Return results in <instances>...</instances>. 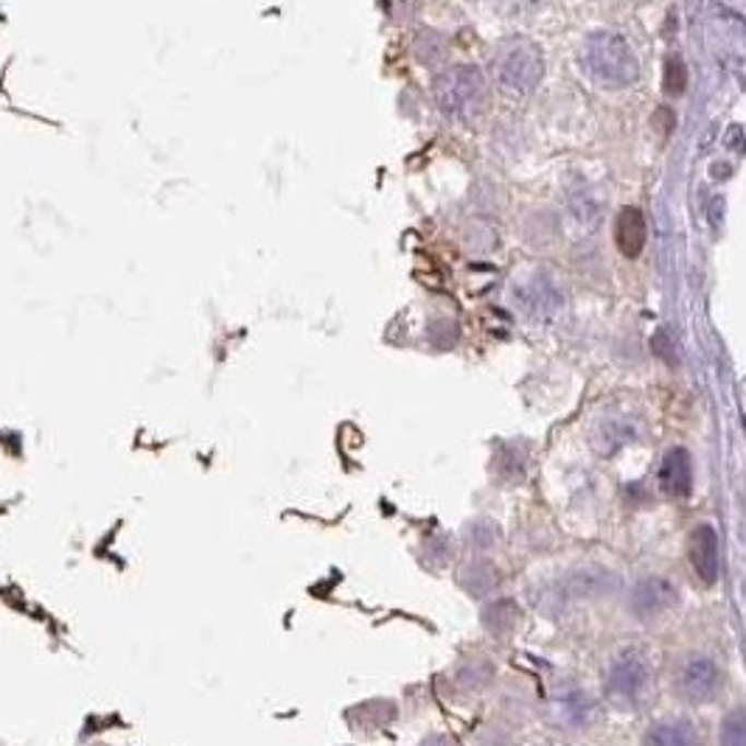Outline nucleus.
Segmentation results:
<instances>
[{
    "label": "nucleus",
    "mask_w": 746,
    "mask_h": 746,
    "mask_svg": "<svg viewBox=\"0 0 746 746\" xmlns=\"http://www.w3.org/2000/svg\"><path fill=\"white\" fill-rule=\"evenodd\" d=\"M578 66L604 91H626L640 76V59L620 34L595 32L578 48Z\"/></svg>",
    "instance_id": "f257e3e1"
},
{
    "label": "nucleus",
    "mask_w": 746,
    "mask_h": 746,
    "mask_svg": "<svg viewBox=\"0 0 746 746\" xmlns=\"http://www.w3.org/2000/svg\"><path fill=\"white\" fill-rule=\"evenodd\" d=\"M433 98L443 116L454 121H474L488 110L486 73L472 62L447 68L433 79Z\"/></svg>",
    "instance_id": "f03ea898"
},
{
    "label": "nucleus",
    "mask_w": 746,
    "mask_h": 746,
    "mask_svg": "<svg viewBox=\"0 0 746 746\" xmlns=\"http://www.w3.org/2000/svg\"><path fill=\"white\" fill-rule=\"evenodd\" d=\"M656 679L649 656L637 649H626L609 662L606 671V699L617 710H642L654 699Z\"/></svg>",
    "instance_id": "7ed1b4c3"
},
{
    "label": "nucleus",
    "mask_w": 746,
    "mask_h": 746,
    "mask_svg": "<svg viewBox=\"0 0 746 746\" xmlns=\"http://www.w3.org/2000/svg\"><path fill=\"white\" fill-rule=\"evenodd\" d=\"M494 76L511 96H531L545 76V54L533 39H508L494 54Z\"/></svg>",
    "instance_id": "20e7f679"
},
{
    "label": "nucleus",
    "mask_w": 746,
    "mask_h": 746,
    "mask_svg": "<svg viewBox=\"0 0 746 746\" xmlns=\"http://www.w3.org/2000/svg\"><path fill=\"white\" fill-rule=\"evenodd\" d=\"M721 688H724V676L708 656H688L676 671V690L694 704H710L719 699Z\"/></svg>",
    "instance_id": "39448f33"
},
{
    "label": "nucleus",
    "mask_w": 746,
    "mask_h": 746,
    "mask_svg": "<svg viewBox=\"0 0 746 746\" xmlns=\"http://www.w3.org/2000/svg\"><path fill=\"white\" fill-rule=\"evenodd\" d=\"M688 556L701 584L713 587L721 576L719 533H715L710 525L694 528V533H690V538H688Z\"/></svg>",
    "instance_id": "423d86ee"
},
{
    "label": "nucleus",
    "mask_w": 746,
    "mask_h": 746,
    "mask_svg": "<svg viewBox=\"0 0 746 746\" xmlns=\"http://www.w3.org/2000/svg\"><path fill=\"white\" fill-rule=\"evenodd\" d=\"M513 298H517V304L525 309L528 318L533 320H547L561 309V293H558L545 275H533L525 284L517 286Z\"/></svg>",
    "instance_id": "0eeeda50"
},
{
    "label": "nucleus",
    "mask_w": 746,
    "mask_h": 746,
    "mask_svg": "<svg viewBox=\"0 0 746 746\" xmlns=\"http://www.w3.org/2000/svg\"><path fill=\"white\" fill-rule=\"evenodd\" d=\"M679 595H676V587L665 578H646L635 587V595H631V606L640 617H656L662 612L674 609Z\"/></svg>",
    "instance_id": "6e6552de"
},
{
    "label": "nucleus",
    "mask_w": 746,
    "mask_h": 746,
    "mask_svg": "<svg viewBox=\"0 0 746 746\" xmlns=\"http://www.w3.org/2000/svg\"><path fill=\"white\" fill-rule=\"evenodd\" d=\"M660 488L674 500H685L690 497L694 488V463L685 449H671L660 463Z\"/></svg>",
    "instance_id": "1a4fd4ad"
},
{
    "label": "nucleus",
    "mask_w": 746,
    "mask_h": 746,
    "mask_svg": "<svg viewBox=\"0 0 746 746\" xmlns=\"http://www.w3.org/2000/svg\"><path fill=\"white\" fill-rule=\"evenodd\" d=\"M553 719L558 721V727L584 730L595 721V701L581 690H567V694L553 699Z\"/></svg>",
    "instance_id": "9d476101"
},
{
    "label": "nucleus",
    "mask_w": 746,
    "mask_h": 746,
    "mask_svg": "<svg viewBox=\"0 0 746 746\" xmlns=\"http://www.w3.org/2000/svg\"><path fill=\"white\" fill-rule=\"evenodd\" d=\"M646 236H649V227H646V216L640 209H624L615 220V245L617 250L626 256V259H637L646 247Z\"/></svg>",
    "instance_id": "9b49d317"
},
{
    "label": "nucleus",
    "mask_w": 746,
    "mask_h": 746,
    "mask_svg": "<svg viewBox=\"0 0 746 746\" xmlns=\"http://www.w3.org/2000/svg\"><path fill=\"white\" fill-rule=\"evenodd\" d=\"M642 746H701V738L690 721L668 719L654 724V727L646 733Z\"/></svg>",
    "instance_id": "f8f14e48"
},
{
    "label": "nucleus",
    "mask_w": 746,
    "mask_h": 746,
    "mask_svg": "<svg viewBox=\"0 0 746 746\" xmlns=\"http://www.w3.org/2000/svg\"><path fill=\"white\" fill-rule=\"evenodd\" d=\"M719 741L721 746H746V710H733L724 715Z\"/></svg>",
    "instance_id": "ddd939ff"
},
{
    "label": "nucleus",
    "mask_w": 746,
    "mask_h": 746,
    "mask_svg": "<svg viewBox=\"0 0 746 746\" xmlns=\"http://www.w3.org/2000/svg\"><path fill=\"white\" fill-rule=\"evenodd\" d=\"M662 85H665V93H671V96H679L685 91V85H688V68H685V62L679 57H671L665 62V82Z\"/></svg>",
    "instance_id": "4468645a"
},
{
    "label": "nucleus",
    "mask_w": 746,
    "mask_h": 746,
    "mask_svg": "<svg viewBox=\"0 0 746 746\" xmlns=\"http://www.w3.org/2000/svg\"><path fill=\"white\" fill-rule=\"evenodd\" d=\"M424 746H452V744H449L447 738H441V735H435V738L424 741Z\"/></svg>",
    "instance_id": "2eb2a0df"
},
{
    "label": "nucleus",
    "mask_w": 746,
    "mask_h": 746,
    "mask_svg": "<svg viewBox=\"0 0 746 746\" xmlns=\"http://www.w3.org/2000/svg\"><path fill=\"white\" fill-rule=\"evenodd\" d=\"M93 746H107V744H93Z\"/></svg>",
    "instance_id": "dca6fc26"
},
{
    "label": "nucleus",
    "mask_w": 746,
    "mask_h": 746,
    "mask_svg": "<svg viewBox=\"0 0 746 746\" xmlns=\"http://www.w3.org/2000/svg\"><path fill=\"white\" fill-rule=\"evenodd\" d=\"M538 746H550V744H538Z\"/></svg>",
    "instance_id": "f3484780"
}]
</instances>
